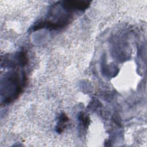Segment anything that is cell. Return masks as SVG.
<instances>
[{"label": "cell", "instance_id": "obj_1", "mask_svg": "<svg viewBox=\"0 0 147 147\" xmlns=\"http://www.w3.org/2000/svg\"><path fill=\"white\" fill-rule=\"evenodd\" d=\"M90 2V1H65L62 2L61 5L66 10L71 12L86 10L89 7Z\"/></svg>", "mask_w": 147, "mask_h": 147}, {"label": "cell", "instance_id": "obj_2", "mask_svg": "<svg viewBox=\"0 0 147 147\" xmlns=\"http://www.w3.org/2000/svg\"><path fill=\"white\" fill-rule=\"evenodd\" d=\"M68 121V117L64 113L61 114L60 115L59 119L58 120V122L57 123V126H56V131L57 133H60L62 132L64 128L65 127V123Z\"/></svg>", "mask_w": 147, "mask_h": 147}, {"label": "cell", "instance_id": "obj_3", "mask_svg": "<svg viewBox=\"0 0 147 147\" xmlns=\"http://www.w3.org/2000/svg\"><path fill=\"white\" fill-rule=\"evenodd\" d=\"M79 121L80 122V123L82 124L83 126L84 127L87 128L88 125L90 123V119H89V118L87 116L84 115V114L83 113H81V114H79Z\"/></svg>", "mask_w": 147, "mask_h": 147}]
</instances>
